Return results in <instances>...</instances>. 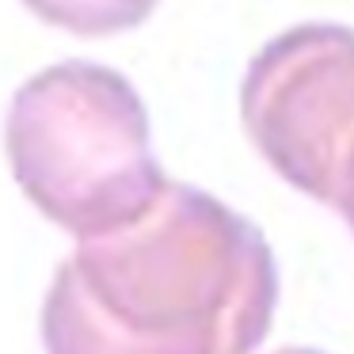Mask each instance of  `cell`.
<instances>
[{"label": "cell", "mask_w": 354, "mask_h": 354, "mask_svg": "<svg viewBox=\"0 0 354 354\" xmlns=\"http://www.w3.org/2000/svg\"><path fill=\"white\" fill-rule=\"evenodd\" d=\"M19 4H27L39 19L62 31L100 39L145 24L160 0H19Z\"/></svg>", "instance_id": "6da1fadb"}]
</instances>
